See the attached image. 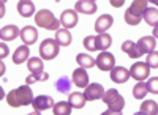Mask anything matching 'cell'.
Listing matches in <instances>:
<instances>
[{
  "instance_id": "d6986e66",
  "label": "cell",
  "mask_w": 158,
  "mask_h": 115,
  "mask_svg": "<svg viewBox=\"0 0 158 115\" xmlns=\"http://www.w3.org/2000/svg\"><path fill=\"white\" fill-rule=\"evenodd\" d=\"M18 13L22 18H30L32 14H35V3L29 0H22L18 3Z\"/></svg>"
},
{
  "instance_id": "44dd1931",
  "label": "cell",
  "mask_w": 158,
  "mask_h": 115,
  "mask_svg": "<svg viewBox=\"0 0 158 115\" xmlns=\"http://www.w3.org/2000/svg\"><path fill=\"white\" fill-rule=\"evenodd\" d=\"M142 19H146V24H149L150 27H158V8L149 6L146 11H144Z\"/></svg>"
},
{
  "instance_id": "9c48e42d",
  "label": "cell",
  "mask_w": 158,
  "mask_h": 115,
  "mask_svg": "<svg viewBox=\"0 0 158 115\" xmlns=\"http://www.w3.org/2000/svg\"><path fill=\"white\" fill-rule=\"evenodd\" d=\"M104 88L101 84H89V87L84 90V96L87 101H95V99H103L104 96Z\"/></svg>"
},
{
  "instance_id": "4316f807",
  "label": "cell",
  "mask_w": 158,
  "mask_h": 115,
  "mask_svg": "<svg viewBox=\"0 0 158 115\" xmlns=\"http://www.w3.org/2000/svg\"><path fill=\"white\" fill-rule=\"evenodd\" d=\"M76 61H77L79 68H84V69L95 66V58H92L89 54H77L76 55Z\"/></svg>"
},
{
  "instance_id": "7402d4cb",
  "label": "cell",
  "mask_w": 158,
  "mask_h": 115,
  "mask_svg": "<svg viewBox=\"0 0 158 115\" xmlns=\"http://www.w3.org/2000/svg\"><path fill=\"white\" fill-rule=\"evenodd\" d=\"M122 50H123V52H127V55L130 58H139L142 55L141 50L138 49V46L133 41H130V40H127V41L122 43Z\"/></svg>"
},
{
  "instance_id": "603a6c76",
  "label": "cell",
  "mask_w": 158,
  "mask_h": 115,
  "mask_svg": "<svg viewBox=\"0 0 158 115\" xmlns=\"http://www.w3.org/2000/svg\"><path fill=\"white\" fill-rule=\"evenodd\" d=\"M54 40L59 43V46H70L73 41V36L70 33V30L67 29H60L59 32H56V38Z\"/></svg>"
},
{
  "instance_id": "d6a6232c",
  "label": "cell",
  "mask_w": 158,
  "mask_h": 115,
  "mask_svg": "<svg viewBox=\"0 0 158 115\" xmlns=\"http://www.w3.org/2000/svg\"><path fill=\"white\" fill-rule=\"evenodd\" d=\"M146 63L150 68H158V52L156 50H153V52H150L147 55V61Z\"/></svg>"
},
{
  "instance_id": "8fae6325",
  "label": "cell",
  "mask_w": 158,
  "mask_h": 115,
  "mask_svg": "<svg viewBox=\"0 0 158 115\" xmlns=\"http://www.w3.org/2000/svg\"><path fill=\"white\" fill-rule=\"evenodd\" d=\"M60 24H62V27L67 29V30L76 27V24H77V13L74 10H65L60 14Z\"/></svg>"
},
{
  "instance_id": "3957f363",
  "label": "cell",
  "mask_w": 158,
  "mask_h": 115,
  "mask_svg": "<svg viewBox=\"0 0 158 115\" xmlns=\"http://www.w3.org/2000/svg\"><path fill=\"white\" fill-rule=\"evenodd\" d=\"M147 3L149 2H146V0H136V2L131 3L130 8L125 11V22L128 25H138L142 21L144 11L149 8Z\"/></svg>"
},
{
  "instance_id": "52a82bcc",
  "label": "cell",
  "mask_w": 158,
  "mask_h": 115,
  "mask_svg": "<svg viewBox=\"0 0 158 115\" xmlns=\"http://www.w3.org/2000/svg\"><path fill=\"white\" fill-rule=\"evenodd\" d=\"M149 73H150V66L147 65V63H144V61L135 63V65L131 66V69H130V76L135 81H138V82L146 81V77H149Z\"/></svg>"
},
{
  "instance_id": "ac0fdd59",
  "label": "cell",
  "mask_w": 158,
  "mask_h": 115,
  "mask_svg": "<svg viewBox=\"0 0 158 115\" xmlns=\"http://www.w3.org/2000/svg\"><path fill=\"white\" fill-rule=\"evenodd\" d=\"M29 57H30L29 46H19V47H16L15 54H13V61H15L16 65H21L24 61H29Z\"/></svg>"
},
{
  "instance_id": "6da1fadb",
  "label": "cell",
  "mask_w": 158,
  "mask_h": 115,
  "mask_svg": "<svg viewBox=\"0 0 158 115\" xmlns=\"http://www.w3.org/2000/svg\"><path fill=\"white\" fill-rule=\"evenodd\" d=\"M33 92L30 85H21L6 95V104L11 107H24L33 103Z\"/></svg>"
},
{
  "instance_id": "d590c367",
  "label": "cell",
  "mask_w": 158,
  "mask_h": 115,
  "mask_svg": "<svg viewBox=\"0 0 158 115\" xmlns=\"http://www.w3.org/2000/svg\"><path fill=\"white\" fill-rule=\"evenodd\" d=\"M111 5L115 6V8H118V6L123 5V0H111Z\"/></svg>"
},
{
  "instance_id": "e0dca14e",
  "label": "cell",
  "mask_w": 158,
  "mask_h": 115,
  "mask_svg": "<svg viewBox=\"0 0 158 115\" xmlns=\"http://www.w3.org/2000/svg\"><path fill=\"white\" fill-rule=\"evenodd\" d=\"M19 35H21V30L16 25H5V27H2V30H0V38H2L3 41H13V40H16Z\"/></svg>"
},
{
  "instance_id": "7c38bea8",
  "label": "cell",
  "mask_w": 158,
  "mask_h": 115,
  "mask_svg": "<svg viewBox=\"0 0 158 115\" xmlns=\"http://www.w3.org/2000/svg\"><path fill=\"white\" fill-rule=\"evenodd\" d=\"M98 5L94 0H79L74 3V11L81 13V14H95Z\"/></svg>"
},
{
  "instance_id": "d4e9b609",
  "label": "cell",
  "mask_w": 158,
  "mask_h": 115,
  "mask_svg": "<svg viewBox=\"0 0 158 115\" xmlns=\"http://www.w3.org/2000/svg\"><path fill=\"white\" fill-rule=\"evenodd\" d=\"M71 106L68 101H59V103L54 104V107H52V112H54V115H71Z\"/></svg>"
},
{
  "instance_id": "60d3db41",
  "label": "cell",
  "mask_w": 158,
  "mask_h": 115,
  "mask_svg": "<svg viewBox=\"0 0 158 115\" xmlns=\"http://www.w3.org/2000/svg\"><path fill=\"white\" fill-rule=\"evenodd\" d=\"M153 3H155V5H156V6H158V0H156V2H153Z\"/></svg>"
},
{
  "instance_id": "9a60e30c",
  "label": "cell",
  "mask_w": 158,
  "mask_h": 115,
  "mask_svg": "<svg viewBox=\"0 0 158 115\" xmlns=\"http://www.w3.org/2000/svg\"><path fill=\"white\" fill-rule=\"evenodd\" d=\"M130 77V71L123 66H114L111 69V81L115 84H125Z\"/></svg>"
},
{
  "instance_id": "83f0119b",
  "label": "cell",
  "mask_w": 158,
  "mask_h": 115,
  "mask_svg": "<svg viewBox=\"0 0 158 115\" xmlns=\"http://www.w3.org/2000/svg\"><path fill=\"white\" fill-rule=\"evenodd\" d=\"M71 85H73V81H70V77H67V76H62L56 82V88L60 93H68L71 90Z\"/></svg>"
},
{
  "instance_id": "ffe728a7",
  "label": "cell",
  "mask_w": 158,
  "mask_h": 115,
  "mask_svg": "<svg viewBox=\"0 0 158 115\" xmlns=\"http://www.w3.org/2000/svg\"><path fill=\"white\" fill-rule=\"evenodd\" d=\"M85 101L87 99H85L84 93H81V92H73V93H70V98H68V103L73 109H82L85 106Z\"/></svg>"
},
{
  "instance_id": "4fadbf2b",
  "label": "cell",
  "mask_w": 158,
  "mask_h": 115,
  "mask_svg": "<svg viewBox=\"0 0 158 115\" xmlns=\"http://www.w3.org/2000/svg\"><path fill=\"white\" fill-rule=\"evenodd\" d=\"M112 24H114V18L111 14H101L95 21L94 29H95V32H98V35H101V33H106L112 27Z\"/></svg>"
},
{
  "instance_id": "f1b7e54d",
  "label": "cell",
  "mask_w": 158,
  "mask_h": 115,
  "mask_svg": "<svg viewBox=\"0 0 158 115\" xmlns=\"http://www.w3.org/2000/svg\"><path fill=\"white\" fill-rule=\"evenodd\" d=\"M27 68H29L30 74H33V73H41V71H43V60H41V58H38V57H32V58H29V61H27Z\"/></svg>"
},
{
  "instance_id": "cb8c5ba5",
  "label": "cell",
  "mask_w": 158,
  "mask_h": 115,
  "mask_svg": "<svg viewBox=\"0 0 158 115\" xmlns=\"http://www.w3.org/2000/svg\"><path fill=\"white\" fill-rule=\"evenodd\" d=\"M95 38H97V50H108L112 44V38L108 33L97 35Z\"/></svg>"
},
{
  "instance_id": "ab89813d",
  "label": "cell",
  "mask_w": 158,
  "mask_h": 115,
  "mask_svg": "<svg viewBox=\"0 0 158 115\" xmlns=\"http://www.w3.org/2000/svg\"><path fill=\"white\" fill-rule=\"evenodd\" d=\"M133 115H146V113H144V112H141V110H139V112H136V113H133Z\"/></svg>"
},
{
  "instance_id": "484cf974",
  "label": "cell",
  "mask_w": 158,
  "mask_h": 115,
  "mask_svg": "<svg viewBox=\"0 0 158 115\" xmlns=\"http://www.w3.org/2000/svg\"><path fill=\"white\" fill-rule=\"evenodd\" d=\"M141 112L146 115H158V104L153 99H146L144 103H141Z\"/></svg>"
},
{
  "instance_id": "2e32d148",
  "label": "cell",
  "mask_w": 158,
  "mask_h": 115,
  "mask_svg": "<svg viewBox=\"0 0 158 115\" xmlns=\"http://www.w3.org/2000/svg\"><path fill=\"white\" fill-rule=\"evenodd\" d=\"M138 49L141 50V54H150L155 50V46H156V41H155V38L153 36H142L141 40L136 43Z\"/></svg>"
},
{
  "instance_id": "5b68a950",
  "label": "cell",
  "mask_w": 158,
  "mask_h": 115,
  "mask_svg": "<svg viewBox=\"0 0 158 115\" xmlns=\"http://www.w3.org/2000/svg\"><path fill=\"white\" fill-rule=\"evenodd\" d=\"M60 52V46L54 38H46L40 44V55L44 60H54Z\"/></svg>"
},
{
  "instance_id": "f35d334b",
  "label": "cell",
  "mask_w": 158,
  "mask_h": 115,
  "mask_svg": "<svg viewBox=\"0 0 158 115\" xmlns=\"http://www.w3.org/2000/svg\"><path fill=\"white\" fill-rule=\"evenodd\" d=\"M27 115H41V113H40V112H36V110H33L32 113H27Z\"/></svg>"
},
{
  "instance_id": "1f68e13d",
  "label": "cell",
  "mask_w": 158,
  "mask_h": 115,
  "mask_svg": "<svg viewBox=\"0 0 158 115\" xmlns=\"http://www.w3.org/2000/svg\"><path fill=\"white\" fill-rule=\"evenodd\" d=\"M84 47L90 52H95L97 50V38L95 36H85L84 38Z\"/></svg>"
},
{
  "instance_id": "e575fe53",
  "label": "cell",
  "mask_w": 158,
  "mask_h": 115,
  "mask_svg": "<svg viewBox=\"0 0 158 115\" xmlns=\"http://www.w3.org/2000/svg\"><path fill=\"white\" fill-rule=\"evenodd\" d=\"M8 52H10V50H8V47L5 46V43H2V54H0V57H2V58H5V57L8 55Z\"/></svg>"
},
{
  "instance_id": "8d00e7d4",
  "label": "cell",
  "mask_w": 158,
  "mask_h": 115,
  "mask_svg": "<svg viewBox=\"0 0 158 115\" xmlns=\"http://www.w3.org/2000/svg\"><path fill=\"white\" fill-rule=\"evenodd\" d=\"M101 115H122V112H114V110H109L108 109V110H104Z\"/></svg>"
},
{
  "instance_id": "7a4b0ae2",
  "label": "cell",
  "mask_w": 158,
  "mask_h": 115,
  "mask_svg": "<svg viewBox=\"0 0 158 115\" xmlns=\"http://www.w3.org/2000/svg\"><path fill=\"white\" fill-rule=\"evenodd\" d=\"M35 24L41 29H46V30H56L59 32L60 30V19H57L52 11L49 10H40L36 14H35Z\"/></svg>"
},
{
  "instance_id": "74e56055",
  "label": "cell",
  "mask_w": 158,
  "mask_h": 115,
  "mask_svg": "<svg viewBox=\"0 0 158 115\" xmlns=\"http://www.w3.org/2000/svg\"><path fill=\"white\" fill-rule=\"evenodd\" d=\"M152 36L155 38V40L158 38V27H155V29H153V33H152Z\"/></svg>"
},
{
  "instance_id": "5bb4252c",
  "label": "cell",
  "mask_w": 158,
  "mask_h": 115,
  "mask_svg": "<svg viewBox=\"0 0 158 115\" xmlns=\"http://www.w3.org/2000/svg\"><path fill=\"white\" fill-rule=\"evenodd\" d=\"M73 84L77 88H87L89 87V74L84 68H76L73 71Z\"/></svg>"
},
{
  "instance_id": "277c9868",
  "label": "cell",
  "mask_w": 158,
  "mask_h": 115,
  "mask_svg": "<svg viewBox=\"0 0 158 115\" xmlns=\"http://www.w3.org/2000/svg\"><path fill=\"white\" fill-rule=\"evenodd\" d=\"M103 103L108 106L109 110H114V112H122L123 106H125V99L123 96L118 93L115 88H108L104 92V96H103Z\"/></svg>"
},
{
  "instance_id": "f546056e",
  "label": "cell",
  "mask_w": 158,
  "mask_h": 115,
  "mask_svg": "<svg viewBox=\"0 0 158 115\" xmlns=\"http://www.w3.org/2000/svg\"><path fill=\"white\" fill-rule=\"evenodd\" d=\"M147 93H149V90H147L146 82H138L133 87V98H136V99H144Z\"/></svg>"
},
{
  "instance_id": "30bf717a",
  "label": "cell",
  "mask_w": 158,
  "mask_h": 115,
  "mask_svg": "<svg viewBox=\"0 0 158 115\" xmlns=\"http://www.w3.org/2000/svg\"><path fill=\"white\" fill-rule=\"evenodd\" d=\"M19 36H21L24 46H32L38 40V30L35 27H32V25H25V27L21 29V35Z\"/></svg>"
},
{
  "instance_id": "4dcf8cb0",
  "label": "cell",
  "mask_w": 158,
  "mask_h": 115,
  "mask_svg": "<svg viewBox=\"0 0 158 115\" xmlns=\"http://www.w3.org/2000/svg\"><path fill=\"white\" fill-rule=\"evenodd\" d=\"M49 79V74L41 71V73H33L30 74L27 79H25V85H32V84H36V82H41V81H48Z\"/></svg>"
},
{
  "instance_id": "8992f818",
  "label": "cell",
  "mask_w": 158,
  "mask_h": 115,
  "mask_svg": "<svg viewBox=\"0 0 158 115\" xmlns=\"http://www.w3.org/2000/svg\"><path fill=\"white\" fill-rule=\"evenodd\" d=\"M95 66L100 71H111L115 66V57L111 52H100L95 60Z\"/></svg>"
},
{
  "instance_id": "ba28073f",
  "label": "cell",
  "mask_w": 158,
  "mask_h": 115,
  "mask_svg": "<svg viewBox=\"0 0 158 115\" xmlns=\"http://www.w3.org/2000/svg\"><path fill=\"white\" fill-rule=\"evenodd\" d=\"M54 99H52L51 96L48 95H40L33 99V103H32V107L33 110L36 112H43V110H48V109H52L54 107Z\"/></svg>"
},
{
  "instance_id": "836d02e7",
  "label": "cell",
  "mask_w": 158,
  "mask_h": 115,
  "mask_svg": "<svg viewBox=\"0 0 158 115\" xmlns=\"http://www.w3.org/2000/svg\"><path fill=\"white\" fill-rule=\"evenodd\" d=\"M147 90H149V93L158 95V76H156V77L149 79V82H147Z\"/></svg>"
}]
</instances>
